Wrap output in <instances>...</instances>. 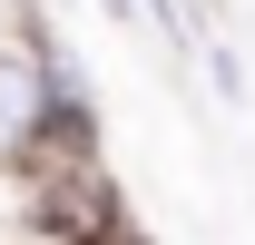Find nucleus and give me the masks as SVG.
Returning <instances> with one entry per match:
<instances>
[{
	"mask_svg": "<svg viewBox=\"0 0 255 245\" xmlns=\"http://www.w3.org/2000/svg\"><path fill=\"white\" fill-rule=\"evenodd\" d=\"M69 98H79V79H69L59 39H10L0 49V167H30L59 137Z\"/></svg>",
	"mask_w": 255,
	"mask_h": 245,
	"instance_id": "f257e3e1",
	"label": "nucleus"
},
{
	"mask_svg": "<svg viewBox=\"0 0 255 245\" xmlns=\"http://www.w3.org/2000/svg\"><path fill=\"white\" fill-rule=\"evenodd\" d=\"M196 49H206V79H216L226 98H246V69H236V49H226V39H196Z\"/></svg>",
	"mask_w": 255,
	"mask_h": 245,
	"instance_id": "f03ea898",
	"label": "nucleus"
},
{
	"mask_svg": "<svg viewBox=\"0 0 255 245\" xmlns=\"http://www.w3.org/2000/svg\"><path fill=\"white\" fill-rule=\"evenodd\" d=\"M98 10H108V20H128V10H137V0H98ZM137 20H147V10H137Z\"/></svg>",
	"mask_w": 255,
	"mask_h": 245,
	"instance_id": "7ed1b4c3",
	"label": "nucleus"
},
{
	"mask_svg": "<svg viewBox=\"0 0 255 245\" xmlns=\"http://www.w3.org/2000/svg\"><path fill=\"white\" fill-rule=\"evenodd\" d=\"M98 245H147V236H137V226H118V236H98Z\"/></svg>",
	"mask_w": 255,
	"mask_h": 245,
	"instance_id": "20e7f679",
	"label": "nucleus"
}]
</instances>
